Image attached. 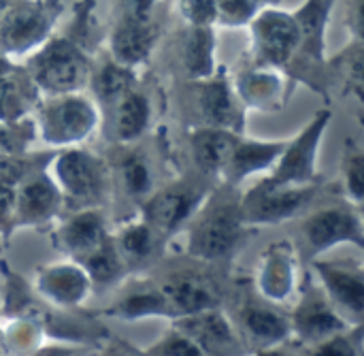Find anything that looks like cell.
<instances>
[{
    "mask_svg": "<svg viewBox=\"0 0 364 356\" xmlns=\"http://www.w3.org/2000/svg\"><path fill=\"white\" fill-rule=\"evenodd\" d=\"M28 75L38 92L47 96L79 94L90 81L92 66L83 49L70 38H49L30 58Z\"/></svg>",
    "mask_w": 364,
    "mask_h": 356,
    "instance_id": "6da1fadb",
    "label": "cell"
},
{
    "mask_svg": "<svg viewBox=\"0 0 364 356\" xmlns=\"http://www.w3.org/2000/svg\"><path fill=\"white\" fill-rule=\"evenodd\" d=\"M96 105L81 94L53 96L41 105L34 120V132L51 147H77L98 126Z\"/></svg>",
    "mask_w": 364,
    "mask_h": 356,
    "instance_id": "7a4b0ae2",
    "label": "cell"
},
{
    "mask_svg": "<svg viewBox=\"0 0 364 356\" xmlns=\"http://www.w3.org/2000/svg\"><path fill=\"white\" fill-rule=\"evenodd\" d=\"M49 177L60 190L62 201L77 205L79 211L94 209L109 186V171L102 158L81 147L62 150L51 162Z\"/></svg>",
    "mask_w": 364,
    "mask_h": 356,
    "instance_id": "3957f363",
    "label": "cell"
},
{
    "mask_svg": "<svg viewBox=\"0 0 364 356\" xmlns=\"http://www.w3.org/2000/svg\"><path fill=\"white\" fill-rule=\"evenodd\" d=\"M62 15L60 0H19L0 17V49L9 56H21L41 49Z\"/></svg>",
    "mask_w": 364,
    "mask_h": 356,
    "instance_id": "277c9868",
    "label": "cell"
},
{
    "mask_svg": "<svg viewBox=\"0 0 364 356\" xmlns=\"http://www.w3.org/2000/svg\"><path fill=\"white\" fill-rule=\"evenodd\" d=\"M333 113L328 109L318 111L311 122L288 141L279 160L271 169V175L262 179L269 186H309L318 177V154L324 139V130L331 124Z\"/></svg>",
    "mask_w": 364,
    "mask_h": 356,
    "instance_id": "5b68a950",
    "label": "cell"
},
{
    "mask_svg": "<svg viewBox=\"0 0 364 356\" xmlns=\"http://www.w3.org/2000/svg\"><path fill=\"white\" fill-rule=\"evenodd\" d=\"M250 26L256 66L279 70L292 64L301 41V30L294 13L269 6L262 9L250 21Z\"/></svg>",
    "mask_w": 364,
    "mask_h": 356,
    "instance_id": "8992f818",
    "label": "cell"
},
{
    "mask_svg": "<svg viewBox=\"0 0 364 356\" xmlns=\"http://www.w3.org/2000/svg\"><path fill=\"white\" fill-rule=\"evenodd\" d=\"M243 216L239 205L209 207L194 224L188 237V252L198 261H222L235 252L243 235Z\"/></svg>",
    "mask_w": 364,
    "mask_h": 356,
    "instance_id": "52a82bcc",
    "label": "cell"
},
{
    "mask_svg": "<svg viewBox=\"0 0 364 356\" xmlns=\"http://www.w3.org/2000/svg\"><path fill=\"white\" fill-rule=\"evenodd\" d=\"M318 186H269L260 182L239 203L247 224H279L299 216L316 197Z\"/></svg>",
    "mask_w": 364,
    "mask_h": 356,
    "instance_id": "ba28073f",
    "label": "cell"
},
{
    "mask_svg": "<svg viewBox=\"0 0 364 356\" xmlns=\"http://www.w3.org/2000/svg\"><path fill=\"white\" fill-rule=\"evenodd\" d=\"M303 241L311 256H318L341 244L363 248L364 233L360 214L354 205H335L314 211L301 226Z\"/></svg>",
    "mask_w": 364,
    "mask_h": 356,
    "instance_id": "9c48e42d",
    "label": "cell"
},
{
    "mask_svg": "<svg viewBox=\"0 0 364 356\" xmlns=\"http://www.w3.org/2000/svg\"><path fill=\"white\" fill-rule=\"evenodd\" d=\"M316 276L322 284L324 297L352 325L363 327L364 316V273L360 265L314 261Z\"/></svg>",
    "mask_w": 364,
    "mask_h": 356,
    "instance_id": "30bf717a",
    "label": "cell"
},
{
    "mask_svg": "<svg viewBox=\"0 0 364 356\" xmlns=\"http://www.w3.org/2000/svg\"><path fill=\"white\" fill-rule=\"evenodd\" d=\"M290 329L303 346H316L354 327L331 305L322 290H307L290 316Z\"/></svg>",
    "mask_w": 364,
    "mask_h": 356,
    "instance_id": "8fae6325",
    "label": "cell"
},
{
    "mask_svg": "<svg viewBox=\"0 0 364 356\" xmlns=\"http://www.w3.org/2000/svg\"><path fill=\"white\" fill-rule=\"evenodd\" d=\"M299 288V258L290 244L271 246L256 271V290L264 303L279 308L290 303Z\"/></svg>",
    "mask_w": 364,
    "mask_h": 356,
    "instance_id": "7c38bea8",
    "label": "cell"
},
{
    "mask_svg": "<svg viewBox=\"0 0 364 356\" xmlns=\"http://www.w3.org/2000/svg\"><path fill=\"white\" fill-rule=\"evenodd\" d=\"M34 288L55 308H79L92 293V282L79 263H53L36 273Z\"/></svg>",
    "mask_w": 364,
    "mask_h": 356,
    "instance_id": "4fadbf2b",
    "label": "cell"
},
{
    "mask_svg": "<svg viewBox=\"0 0 364 356\" xmlns=\"http://www.w3.org/2000/svg\"><path fill=\"white\" fill-rule=\"evenodd\" d=\"M205 356H241L243 342L222 310H211L198 316L181 318L177 325Z\"/></svg>",
    "mask_w": 364,
    "mask_h": 356,
    "instance_id": "5bb4252c",
    "label": "cell"
},
{
    "mask_svg": "<svg viewBox=\"0 0 364 356\" xmlns=\"http://www.w3.org/2000/svg\"><path fill=\"white\" fill-rule=\"evenodd\" d=\"M166 297L175 320L198 316L211 310H220V290L218 286L194 273H179L158 286Z\"/></svg>",
    "mask_w": 364,
    "mask_h": 356,
    "instance_id": "9a60e30c",
    "label": "cell"
},
{
    "mask_svg": "<svg viewBox=\"0 0 364 356\" xmlns=\"http://www.w3.org/2000/svg\"><path fill=\"white\" fill-rule=\"evenodd\" d=\"M239 331L241 340L252 344L256 350L277 348L292 337L290 316L282 314L269 303H245L239 312Z\"/></svg>",
    "mask_w": 364,
    "mask_h": 356,
    "instance_id": "2e32d148",
    "label": "cell"
},
{
    "mask_svg": "<svg viewBox=\"0 0 364 356\" xmlns=\"http://www.w3.org/2000/svg\"><path fill=\"white\" fill-rule=\"evenodd\" d=\"M198 83V103L200 113L209 128L228 130L241 135L243 130V113L241 103L235 96V90L228 85L224 75H213Z\"/></svg>",
    "mask_w": 364,
    "mask_h": 356,
    "instance_id": "e0dca14e",
    "label": "cell"
},
{
    "mask_svg": "<svg viewBox=\"0 0 364 356\" xmlns=\"http://www.w3.org/2000/svg\"><path fill=\"white\" fill-rule=\"evenodd\" d=\"M62 194L49 175H28L15 188V220L21 224H41L58 216Z\"/></svg>",
    "mask_w": 364,
    "mask_h": 356,
    "instance_id": "ac0fdd59",
    "label": "cell"
},
{
    "mask_svg": "<svg viewBox=\"0 0 364 356\" xmlns=\"http://www.w3.org/2000/svg\"><path fill=\"white\" fill-rule=\"evenodd\" d=\"M200 201L203 194L183 184L168 186L151 197L145 209V220L154 231L173 233L183 222L192 220Z\"/></svg>",
    "mask_w": 364,
    "mask_h": 356,
    "instance_id": "d6986e66",
    "label": "cell"
},
{
    "mask_svg": "<svg viewBox=\"0 0 364 356\" xmlns=\"http://www.w3.org/2000/svg\"><path fill=\"white\" fill-rule=\"evenodd\" d=\"M156 28L149 17H136L126 13L113 30L111 36V53L113 62L134 68L136 64L145 62L156 43Z\"/></svg>",
    "mask_w": 364,
    "mask_h": 356,
    "instance_id": "ffe728a7",
    "label": "cell"
},
{
    "mask_svg": "<svg viewBox=\"0 0 364 356\" xmlns=\"http://www.w3.org/2000/svg\"><path fill=\"white\" fill-rule=\"evenodd\" d=\"M235 96L243 107L258 111H277L286 98V81L275 68L252 66L235 81Z\"/></svg>",
    "mask_w": 364,
    "mask_h": 356,
    "instance_id": "44dd1931",
    "label": "cell"
},
{
    "mask_svg": "<svg viewBox=\"0 0 364 356\" xmlns=\"http://www.w3.org/2000/svg\"><path fill=\"white\" fill-rule=\"evenodd\" d=\"M286 145L288 141H254L239 135L222 175L230 184H241L260 171L273 169Z\"/></svg>",
    "mask_w": 364,
    "mask_h": 356,
    "instance_id": "7402d4cb",
    "label": "cell"
},
{
    "mask_svg": "<svg viewBox=\"0 0 364 356\" xmlns=\"http://www.w3.org/2000/svg\"><path fill=\"white\" fill-rule=\"evenodd\" d=\"M333 4L335 0H305V4L294 13L299 30H301V41H299L294 58L305 60L309 66L324 64L326 26H328Z\"/></svg>",
    "mask_w": 364,
    "mask_h": 356,
    "instance_id": "603a6c76",
    "label": "cell"
},
{
    "mask_svg": "<svg viewBox=\"0 0 364 356\" xmlns=\"http://www.w3.org/2000/svg\"><path fill=\"white\" fill-rule=\"evenodd\" d=\"M105 233V220L96 209H81L73 218H68L55 233V244L58 248L66 254L77 258L90 256L94 250H98L107 241Z\"/></svg>",
    "mask_w": 364,
    "mask_h": 356,
    "instance_id": "cb8c5ba5",
    "label": "cell"
},
{
    "mask_svg": "<svg viewBox=\"0 0 364 356\" xmlns=\"http://www.w3.org/2000/svg\"><path fill=\"white\" fill-rule=\"evenodd\" d=\"M41 92L32 83L28 73L13 68L9 62L0 60V122L15 124L21 122L28 111L36 105Z\"/></svg>",
    "mask_w": 364,
    "mask_h": 356,
    "instance_id": "d4e9b609",
    "label": "cell"
},
{
    "mask_svg": "<svg viewBox=\"0 0 364 356\" xmlns=\"http://www.w3.org/2000/svg\"><path fill=\"white\" fill-rule=\"evenodd\" d=\"M239 135L220 128H200L192 135V154L205 173H224Z\"/></svg>",
    "mask_w": 364,
    "mask_h": 356,
    "instance_id": "484cf974",
    "label": "cell"
},
{
    "mask_svg": "<svg viewBox=\"0 0 364 356\" xmlns=\"http://www.w3.org/2000/svg\"><path fill=\"white\" fill-rule=\"evenodd\" d=\"M115 115H113V132L119 143H132L136 141L149 126L151 120V107L149 100L130 90L122 98L113 103Z\"/></svg>",
    "mask_w": 364,
    "mask_h": 356,
    "instance_id": "4316f807",
    "label": "cell"
},
{
    "mask_svg": "<svg viewBox=\"0 0 364 356\" xmlns=\"http://www.w3.org/2000/svg\"><path fill=\"white\" fill-rule=\"evenodd\" d=\"M107 314L130 323L145 320V318H175L166 297L156 286H145L128 293L111 310H107Z\"/></svg>",
    "mask_w": 364,
    "mask_h": 356,
    "instance_id": "83f0119b",
    "label": "cell"
},
{
    "mask_svg": "<svg viewBox=\"0 0 364 356\" xmlns=\"http://www.w3.org/2000/svg\"><path fill=\"white\" fill-rule=\"evenodd\" d=\"M183 64L188 77L205 81L215 75V32L213 26H190L183 45Z\"/></svg>",
    "mask_w": 364,
    "mask_h": 356,
    "instance_id": "f1b7e54d",
    "label": "cell"
},
{
    "mask_svg": "<svg viewBox=\"0 0 364 356\" xmlns=\"http://www.w3.org/2000/svg\"><path fill=\"white\" fill-rule=\"evenodd\" d=\"M115 250L126 267L130 265L136 267L147 263L154 252V229L147 224L145 218L126 224L115 241Z\"/></svg>",
    "mask_w": 364,
    "mask_h": 356,
    "instance_id": "f546056e",
    "label": "cell"
},
{
    "mask_svg": "<svg viewBox=\"0 0 364 356\" xmlns=\"http://www.w3.org/2000/svg\"><path fill=\"white\" fill-rule=\"evenodd\" d=\"M79 265L83 267V271L87 273L92 286L98 284V286H107V284H113L117 282L124 271H126V265L122 261V256L117 254L115 250V244L113 241H105L98 250H94L90 256L81 258Z\"/></svg>",
    "mask_w": 364,
    "mask_h": 356,
    "instance_id": "4dcf8cb0",
    "label": "cell"
},
{
    "mask_svg": "<svg viewBox=\"0 0 364 356\" xmlns=\"http://www.w3.org/2000/svg\"><path fill=\"white\" fill-rule=\"evenodd\" d=\"M132 83H134L132 68L122 66L113 60L102 64L100 70L94 75V90L98 98L107 103H115L117 98H122L126 92L132 90Z\"/></svg>",
    "mask_w": 364,
    "mask_h": 356,
    "instance_id": "1f68e13d",
    "label": "cell"
},
{
    "mask_svg": "<svg viewBox=\"0 0 364 356\" xmlns=\"http://www.w3.org/2000/svg\"><path fill=\"white\" fill-rule=\"evenodd\" d=\"M279 0H218V21L224 26H245L262 9L275 6Z\"/></svg>",
    "mask_w": 364,
    "mask_h": 356,
    "instance_id": "d6a6232c",
    "label": "cell"
},
{
    "mask_svg": "<svg viewBox=\"0 0 364 356\" xmlns=\"http://www.w3.org/2000/svg\"><path fill=\"white\" fill-rule=\"evenodd\" d=\"M343 188L346 197L354 207H360L364 194V156L354 145H350L346 167H343Z\"/></svg>",
    "mask_w": 364,
    "mask_h": 356,
    "instance_id": "836d02e7",
    "label": "cell"
},
{
    "mask_svg": "<svg viewBox=\"0 0 364 356\" xmlns=\"http://www.w3.org/2000/svg\"><path fill=\"white\" fill-rule=\"evenodd\" d=\"M36 137L34 122H15L2 124L0 122V156H17L26 152L30 141Z\"/></svg>",
    "mask_w": 364,
    "mask_h": 356,
    "instance_id": "e575fe53",
    "label": "cell"
},
{
    "mask_svg": "<svg viewBox=\"0 0 364 356\" xmlns=\"http://www.w3.org/2000/svg\"><path fill=\"white\" fill-rule=\"evenodd\" d=\"M309 356H360V327L309 346Z\"/></svg>",
    "mask_w": 364,
    "mask_h": 356,
    "instance_id": "d590c367",
    "label": "cell"
},
{
    "mask_svg": "<svg viewBox=\"0 0 364 356\" xmlns=\"http://www.w3.org/2000/svg\"><path fill=\"white\" fill-rule=\"evenodd\" d=\"M145 356H205L200 348L177 327L171 329L164 337H160Z\"/></svg>",
    "mask_w": 364,
    "mask_h": 356,
    "instance_id": "8d00e7d4",
    "label": "cell"
},
{
    "mask_svg": "<svg viewBox=\"0 0 364 356\" xmlns=\"http://www.w3.org/2000/svg\"><path fill=\"white\" fill-rule=\"evenodd\" d=\"M179 11L190 26H213L218 21V0H179Z\"/></svg>",
    "mask_w": 364,
    "mask_h": 356,
    "instance_id": "74e56055",
    "label": "cell"
},
{
    "mask_svg": "<svg viewBox=\"0 0 364 356\" xmlns=\"http://www.w3.org/2000/svg\"><path fill=\"white\" fill-rule=\"evenodd\" d=\"M124 182L130 194H145L151 186V175H149V167L141 156H130L124 162Z\"/></svg>",
    "mask_w": 364,
    "mask_h": 356,
    "instance_id": "f35d334b",
    "label": "cell"
},
{
    "mask_svg": "<svg viewBox=\"0 0 364 356\" xmlns=\"http://www.w3.org/2000/svg\"><path fill=\"white\" fill-rule=\"evenodd\" d=\"M341 70H343V77L348 83H352L354 92L360 96V90H363V49H360V43H356L354 47H350L341 58Z\"/></svg>",
    "mask_w": 364,
    "mask_h": 356,
    "instance_id": "ab89813d",
    "label": "cell"
},
{
    "mask_svg": "<svg viewBox=\"0 0 364 356\" xmlns=\"http://www.w3.org/2000/svg\"><path fill=\"white\" fill-rule=\"evenodd\" d=\"M15 218V186L0 184V226Z\"/></svg>",
    "mask_w": 364,
    "mask_h": 356,
    "instance_id": "60d3db41",
    "label": "cell"
},
{
    "mask_svg": "<svg viewBox=\"0 0 364 356\" xmlns=\"http://www.w3.org/2000/svg\"><path fill=\"white\" fill-rule=\"evenodd\" d=\"M348 26L352 28L354 36L360 41V38H363V0H352L350 17H348Z\"/></svg>",
    "mask_w": 364,
    "mask_h": 356,
    "instance_id": "b9f144b4",
    "label": "cell"
},
{
    "mask_svg": "<svg viewBox=\"0 0 364 356\" xmlns=\"http://www.w3.org/2000/svg\"><path fill=\"white\" fill-rule=\"evenodd\" d=\"M151 6H154V0H132V6L128 13H132L136 17H149Z\"/></svg>",
    "mask_w": 364,
    "mask_h": 356,
    "instance_id": "7bdbcfd3",
    "label": "cell"
},
{
    "mask_svg": "<svg viewBox=\"0 0 364 356\" xmlns=\"http://www.w3.org/2000/svg\"><path fill=\"white\" fill-rule=\"evenodd\" d=\"M252 356H290V355L277 346V348H262V350H256Z\"/></svg>",
    "mask_w": 364,
    "mask_h": 356,
    "instance_id": "ee69618b",
    "label": "cell"
},
{
    "mask_svg": "<svg viewBox=\"0 0 364 356\" xmlns=\"http://www.w3.org/2000/svg\"><path fill=\"white\" fill-rule=\"evenodd\" d=\"M111 356H145V352H136V350H117Z\"/></svg>",
    "mask_w": 364,
    "mask_h": 356,
    "instance_id": "f6af8a7d",
    "label": "cell"
},
{
    "mask_svg": "<svg viewBox=\"0 0 364 356\" xmlns=\"http://www.w3.org/2000/svg\"><path fill=\"white\" fill-rule=\"evenodd\" d=\"M11 2H13V0H0V17H2V15H4V11L11 6Z\"/></svg>",
    "mask_w": 364,
    "mask_h": 356,
    "instance_id": "bcb514c9",
    "label": "cell"
},
{
    "mask_svg": "<svg viewBox=\"0 0 364 356\" xmlns=\"http://www.w3.org/2000/svg\"><path fill=\"white\" fill-rule=\"evenodd\" d=\"M0 356H2V355H0Z\"/></svg>",
    "mask_w": 364,
    "mask_h": 356,
    "instance_id": "7dc6e473",
    "label": "cell"
}]
</instances>
